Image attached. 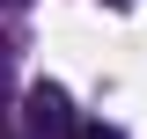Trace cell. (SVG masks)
Listing matches in <instances>:
<instances>
[{
    "instance_id": "cell-1",
    "label": "cell",
    "mask_w": 147,
    "mask_h": 139,
    "mask_svg": "<svg viewBox=\"0 0 147 139\" xmlns=\"http://www.w3.org/2000/svg\"><path fill=\"white\" fill-rule=\"evenodd\" d=\"M22 132H30V139H74V132H81V117H74V103H66L59 81H37V88H30V103H22Z\"/></svg>"
},
{
    "instance_id": "cell-2",
    "label": "cell",
    "mask_w": 147,
    "mask_h": 139,
    "mask_svg": "<svg viewBox=\"0 0 147 139\" xmlns=\"http://www.w3.org/2000/svg\"><path fill=\"white\" fill-rule=\"evenodd\" d=\"M74 139H125V132H118V124H81Z\"/></svg>"
},
{
    "instance_id": "cell-3",
    "label": "cell",
    "mask_w": 147,
    "mask_h": 139,
    "mask_svg": "<svg viewBox=\"0 0 147 139\" xmlns=\"http://www.w3.org/2000/svg\"><path fill=\"white\" fill-rule=\"evenodd\" d=\"M110 7H132V0H110Z\"/></svg>"
},
{
    "instance_id": "cell-4",
    "label": "cell",
    "mask_w": 147,
    "mask_h": 139,
    "mask_svg": "<svg viewBox=\"0 0 147 139\" xmlns=\"http://www.w3.org/2000/svg\"><path fill=\"white\" fill-rule=\"evenodd\" d=\"M7 7H15V0H7Z\"/></svg>"
}]
</instances>
